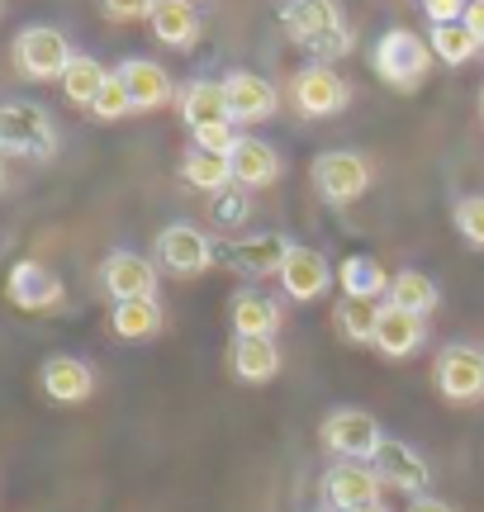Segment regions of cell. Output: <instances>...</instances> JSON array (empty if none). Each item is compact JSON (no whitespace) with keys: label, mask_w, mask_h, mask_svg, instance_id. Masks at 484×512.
<instances>
[{"label":"cell","mask_w":484,"mask_h":512,"mask_svg":"<svg viewBox=\"0 0 484 512\" xmlns=\"http://www.w3.org/2000/svg\"><path fill=\"white\" fill-rule=\"evenodd\" d=\"M110 67L100 62V57L91 53H76L72 62H67V72H62V95H67V105H76V110H91L95 95L105 91V81H110Z\"/></svg>","instance_id":"26"},{"label":"cell","mask_w":484,"mask_h":512,"mask_svg":"<svg viewBox=\"0 0 484 512\" xmlns=\"http://www.w3.org/2000/svg\"><path fill=\"white\" fill-rule=\"evenodd\" d=\"M318 512H328V508H318Z\"/></svg>","instance_id":"45"},{"label":"cell","mask_w":484,"mask_h":512,"mask_svg":"<svg viewBox=\"0 0 484 512\" xmlns=\"http://www.w3.org/2000/svg\"><path fill=\"white\" fill-rule=\"evenodd\" d=\"M470 5H484V0H470Z\"/></svg>","instance_id":"43"},{"label":"cell","mask_w":484,"mask_h":512,"mask_svg":"<svg viewBox=\"0 0 484 512\" xmlns=\"http://www.w3.org/2000/svg\"><path fill=\"white\" fill-rule=\"evenodd\" d=\"M176 110L186 119V128H209V124H233L228 119V95L224 81H186L181 95H176Z\"/></svg>","instance_id":"24"},{"label":"cell","mask_w":484,"mask_h":512,"mask_svg":"<svg viewBox=\"0 0 484 512\" xmlns=\"http://www.w3.org/2000/svg\"><path fill=\"white\" fill-rule=\"evenodd\" d=\"M157 261L167 266L171 275H205L214 261H219V247L209 238L205 228H195V223H167L162 233H157Z\"/></svg>","instance_id":"10"},{"label":"cell","mask_w":484,"mask_h":512,"mask_svg":"<svg viewBox=\"0 0 484 512\" xmlns=\"http://www.w3.org/2000/svg\"><path fill=\"white\" fill-rule=\"evenodd\" d=\"M423 10L432 24H456V19H466L470 0H423Z\"/></svg>","instance_id":"37"},{"label":"cell","mask_w":484,"mask_h":512,"mask_svg":"<svg viewBox=\"0 0 484 512\" xmlns=\"http://www.w3.org/2000/svg\"><path fill=\"white\" fill-rule=\"evenodd\" d=\"M385 304L413 313V318H428V313H437V304H442V290H437V280H432V275H423V271H399L390 280Z\"/></svg>","instance_id":"28"},{"label":"cell","mask_w":484,"mask_h":512,"mask_svg":"<svg viewBox=\"0 0 484 512\" xmlns=\"http://www.w3.org/2000/svg\"><path fill=\"white\" fill-rule=\"evenodd\" d=\"M423 342H428V323H423V318L394 309V304H380L371 347L380 351L385 361H404V356H413V351H423Z\"/></svg>","instance_id":"19"},{"label":"cell","mask_w":484,"mask_h":512,"mask_svg":"<svg viewBox=\"0 0 484 512\" xmlns=\"http://www.w3.org/2000/svg\"><path fill=\"white\" fill-rule=\"evenodd\" d=\"M480 114H484V91H480Z\"/></svg>","instance_id":"42"},{"label":"cell","mask_w":484,"mask_h":512,"mask_svg":"<svg viewBox=\"0 0 484 512\" xmlns=\"http://www.w3.org/2000/svg\"><path fill=\"white\" fill-rule=\"evenodd\" d=\"M72 43L53 24H24L10 43V62L24 81H62L67 62H72Z\"/></svg>","instance_id":"4"},{"label":"cell","mask_w":484,"mask_h":512,"mask_svg":"<svg viewBox=\"0 0 484 512\" xmlns=\"http://www.w3.org/2000/svg\"><path fill=\"white\" fill-rule=\"evenodd\" d=\"M276 280H280V290L290 294L295 304H314V299H323V294L333 290L337 271H333V261L318 252V247H299V242H295Z\"/></svg>","instance_id":"13"},{"label":"cell","mask_w":484,"mask_h":512,"mask_svg":"<svg viewBox=\"0 0 484 512\" xmlns=\"http://www.w3.org/2000/svg\"><path fill=\"white\" fill-rule=\"evenodd\" d=\"M95 5L110 24H133V19H148L157 0H95Z\"/></svg>","instance_id":"36"},{"label":"cell","mask_w":484,"mask_h":512,"mask_svg":"<svg viewBox=\"0 0 484 512\" xmlns=\"http://www.w3.org/2000/svg\"><path fill=\"white\" fill-rule=\"evenodd\" d=\"M190 143L200 147V152H219V157H228L233 143H238V133H233V124H209V128H195Z\"/></svg>","instance_id":"35"},{"label":"cell","mask_w":484,"mask_h":512,"mask_svg":"<svg viewBox=\"0 0 484 512\" xmlns=\"http://www.w3.org/2000/svg\"><path fill=\"white\" fill-rule=\"evenodd\" d=\"M114 76L124 81V91H129L133 110H162V105H171L176 100V81H171V72L162 67V62H148V57H124L119 67H114Z\"/></svg>","instance_id":"16"},{"label":"cell","mask_w":484,"mask_h":512,"mask_svg":"<svg viewBox=\"0 0 484 512\" xmlns=\"http://www.w3.org/2000/svg\"><path fill=\"white\" fill-rule=\"evenodd\" d=\"M124 114H133V100H129V91H124V81H119V76H110V81H105V91L95 95L91 119L114 124V119H124Z\"/></svg>","instance_id":"34"},{"label":"cell","mask_w":484,"mask_h":512,"mask_svg":"<svg viewBox=\"0 0 484 512\" xmlns=\"http://www.w3.org/2000/svg\"><path fill=\"white\" fill-rule=\"evenodd\" d=\"M280 366H285V356H280L276 337H233V347H228V370L242 384H271Z\"/></svg>","instance_id":"20"},{"label":"cell","mask_w":484,"mask_h":512,"mask_svg":"<svg viewBox=\"0 0 484 512\" xmlns=\"http://www.w3.org/2000/svg\"><path fill=\"white\" fill-rule=\"evenodd\" d=\"M290 105H295L304 119H333L352 105V81L337 76V67H323V62H309L290 76Z\"/></svg>","instance_id":"7"},{"label":"cell","mask_w":484,"mask_h":512,"mask_svg":"<svg viewBox=\"0 0 484 512\" xmlns=\"http://www.w3.org/2000/svg\"><path fill=\"white\" fill-rule=\"evenodd\" d=\"M228 166H233V185L242 190H266V185L280 181V152L271 143H261L252 133H238V143L228 152Z\"/></svg>","instance_id":"18"},{"label":"cell","mask_w":484,"mask_h":512,"mask_svg":"<svg viewBox=\"0 0 484 512\" xmlns=\"http://www.w3.org/2000/svg\"><path fill=\"white\" fill-rule=\"evenodd\" d=\"M209 219L224 223V228H242V223L252 219V195L242 185H228L219 195H209Z\"/></svg>","instance_id":"32"},{"label":"cell","mask_w":484,"mask_h":512,"mask_svg":"<svg viewBox=\"0 0 484 512\" xmlns=\"http://www.w3.org/2000/svg\"><path fill=\"white\" fill-rule=\"evenodd\" d=\"M432 384L447 403H480L484 399V347L451 342L432 361Z\"/></svg>","instance_id":"8"},{"label":"cell","mask_w":484,"mask_h":512,"mask_svg":"<svg viewBox=\"0 0 484 512\" xmlns=\"http://www.w3.org/2000/svg\"><path fill=\"white\" fill-rule=\"evenodd\" d=\"M280 29L290 34V43H299L323 67H333L337 57H347L356 43L337 0H285L280 5Z\"/></svg>","instance_id":"1"},{"label":"cell","mask_w":484,"mask_h":512,"mask_svg":"<svg viewBox=\"0 0 484 512\" xmlns=\"http://www.w3.org/2000/svg\"><path fill=\"white\" fill-rule=\"evenodd\" d=\"M394 275L366 252H352L342 266H337V285H342V299H371V304H385Z\"/></svg>","instance_id":"25"},{"label":"cell","mask_w":484,"mask_h":512,"mask_svg":"<svg viewBox=\"0 0 484 512\" xmlns=\"http://www.w3.org/2000/svg\"><path fill=\"white\" fill-rule=\"evenodd\" d=\"M224 95H228V119L233 124H261V119H271L280 110L276 81H266L257 72H228Z\"/></svg>","instance_id":"17"},{"label":"cell","mask_w":484,"mask_h":512,"mask_svg":"<svg viewBox=\"0 0 484 512\" xmlns=\"http://www.w3.org/2000/svg\"><path fill=\"white\" fill-rule=\"evenodd\" d=\"M190 5H195V0H190Z\"/></svg>","instance_id":"46"},{"label":"cell","mask_w":484,"mask_h":512,"mask_svg":"<svg viewBox=\"0 0 484 512\" xmlns=\"http://www.w3.org/2000/svg\"><path fill=\"white\" fill-rule=\"evenodd\" d=\"M148 29L162 48H176V53H190L200 43V15L190 0H157L148 15Z\"/></svg>","instance_id":"22"},{"label":"cell","mask_w":484,"mask_h":512,"mask_svg":"<svg viewBox=\"0 0 484 512\" xmlns=\"http://www.w3.org/2000/svg\"><path fill=\"white\" fill-rule=\"evenodd\" d=\"M432 62H437V57H432L428 38L413 34V29H385V34L375 38V48H371L375 76H380L390 91H399V95L418 91V86L428 81Z\"/></svg>","instance_id":"2"},{"label":"cell","mask_w":484,"mask_h":512,"mask_svg":"<svg viewBox=\"0 0 484 512\" xmlns=\"http://www.w3.org/2000/svg\"><path fill=\"white\" fill-rule=\"evenodd\" d=\"M0 10H5V0H0Z\"/></svg>","instance_id":"44"},{"label":"cell","mask_w":484,"mask_h":512,"mask_svg":"<svg viewBox=\"0 0 484 512\" xmlns=\"http://www.w3.org/2000/svg\"><path fill=\"white\" fill-rule=\"evenodd\" d=\"M110 332L119 342H148L162 332V304L157 299H124L110 309Z\"/></svg>","instance_id":"27"},{"label":"cell","mask_w":484,"mask_h":512,"mask_svg":"<svg viewBox=\"0 0 484 512\" xmlns=\"http://www.w3.org/2000/svg\"><path fill=\"white\" fill-rule=\"evenodd\" d=\"M318 437H323V446H328L337 460L371 465L375 451L385 446V427H380L375 413H366V408H333V413L323 418V427H318Z\"/></svg>","instance_id":"5"},{"label":"cell","mask_w":484,"mask_h":512,"mask_svg":"<svg viewBox=\"0 0 484 512\" xmlns=\"http://www.w3.org/2000/svg\"><path fill=\"white\" fill-rule=\"evenodd\" d=\"M228 323H233V337H276L280 323H285V313L271 294L261 290H238L233 294V304H228Z\"/></svg>","instance_id":"23"},{"label":"cell","mask_w":484,"mask_h":512,"mask_svg":"<svg viewBox=\"0 0 484 512\" xmlns=\"http://www.w3.org/2000/svg\"><path fill=\"white\" fill-rule=\"evenodd\" d=\"M181 181H186L190 190H200V195H219V190L233 185V166H228V157H219V152L190 147L186 162H181Z\"/></svg>","instance_id":"29"},{"label":"cell","mask_w":484,"mask_h":512,"mask_svg":"<svg viewBox=\"0 0 484 512\" xmlns=\"http://www.w3.org/2000/svg\"><path fill=\"white\" fill-rule=\"evenodd\" d=\"M314 190L323 195L328 204H356L366 190H371V162L352 152V147H328V152H318L314 157Z\"/></svg>","instance_id":"6"},{"label":"cell","mask_w":484,"mask_h":512,"mask_svg":"<svg viewBox=\"0 0 484 512\" xmlns=\"http://www.w3.org/2000/svg\"><path fill=\"white\" fill-rule=\"evenodd\" d=\"M380 475H375L371 465H361V460H337L333 470L323 475L318 484V498H323V508L328 512H356V508H371L380 503Z\"/></svg>","instance_id":"11"},{"label":"cell","mask_w":484,"mask_h":512,"mask_svg":"<svg viewBox=\"0 0 484 512\" xmlns=\"http://www.w3.org/2000/svg\"><path fill=\"white\" fill-rule=\"evenodd\" d=\"M295 242L280 238V233H247V238H233L224 247V261L247 280H266V275H280L285 256H290Z\"/></svg>","instance_id":"15"},{"label":"cell","mask_w":484,"mask_h":512,"mask_svg":"<svg viewBox=\"0 0 484 512\" xmlns=\"http://www.w3.org/2000/svg\"><path fill=\"white\" fill-rule=\"evenodd\" d=\"M428 48H432V57H437V62H447V67H466L470 57L484 53V43L470 34L461 19H456V24H432Z\"/></svg>","instance_id":"30"},{"label":"cell","mask_w":484,"mask_h":512,"mask_svg":"<svg viewBox=\"0 0 484 512\" xmlns=\"http://www.w3.org/2000/svg\"><path fill=\"white\" fill-rule=\"evenodd\" d=\"M409 512H451V503H442V498H428V494H423V498H413V503H409Z\"/></svg>","instance_id":"39"},{"label":"cell","mask_w":484,"mask_h":512,"mask_svg":"<svg viewBox=\"0 0 484 512\" xmlns=\"http://www.w3.org/2000/svg\"><path fill=\"white\" fill-rule=\"evenodd\" d=\"M375 318H380V304H371V299H337V309H333L337 332H342V342H352V347L375 342Z\"/></svg>","instance_id":"31"},{"label":"cell","mask_w":484,"mask_h":512,"mask_svg":"<svg viewBox=\"0 0 484 512\" xmlns=\"http://www.w3.org/2000/svg\"><path fill=\"white\" fill-rule=\"evenodd\" d=\"M451 223H456V233H461L470 247L484 252V195H461L456 209H451Z\"/></svg>","instance_id":"33"},{"label":"cell","mask_w":484,"mask_h":512,"mask_svg":"<svg viewBox=\"0 0 484 512\" xmlns=\"http://www.w3.org/2000/svg\"><path fill=\"white\" fill-rule=\"evenodd\" d=\"M0 157H24V162L57 157L53 114L34 100H5L0 105Z\"/></svg>","instance_id":"3"},{"label":"cell","mask_w":484,"mask_h":512,"mask_svg":"<svg viewBox=\"0 0 484 512\" xmlns=\"http://www.w3.org/2000/svg\"><path fill=\"white\" fill-rule=\"evenodd\" d=\"M5 299L24 313H57L67 304V285H62L57 271H48L43 261L24 256V261H15L10 275H5Z\"/></svg>","instance_id":"9"},{"label":"cell","mask_w":484,"mask_h":512,"mask_svg":"<svg viewBox=\"0 0 484 512\" xmlns=\"http://www.w3.org/2000/svg\"><path fill=\"white\" fill-rule=\"evenodd\" d=\"M356 512H385V503H371V508H356Z\"/></svg>","instance_id":"40"},{"label":"cell","mask_w":484,"mask_h":512,"mask_svg":"<svg viewBox=\"0 0 484 512\" xmlns=\"http://www.w3.org/2000/svg\"><path fill=\"white\" fill-rule=\"evenodd\" d=\"M100 290L110 294L114 304H124V299H157V261L119 247V252H110L100 261Z\"/></svg>","instance_id":"12"},{"label":"cell","mask_w":484,"mask_h":512,"mask_svg":"<svg viewBox=\"0 0 484 512\" xmlns=\"http://www.w3.org/2000/svg\"><path fill=\"white\" fill-rule=\"evenodd\" d=\"M371 470L380 475V484H390V489H399V494H409V498H423L432 489V465L413 451L409 441L385 437V446L371 460Z\"/></svg>","instance_id":"14"},{"label":"cell","mask_w":484,"mask_h":512,"mask_svg":"<svg viewBox=\"0 0 484 512\" xmlns=\"http://www.w3.org/2000/svg\"><path fill=\"white\" fill-rule=\"evenodd\" d=\"M38 384L53 403H86L95 394V370L81 356H48L38 370Z\"/></svg>","instance_id":"21"},{"label":"cell","mask_w":484,"mask_h":512,"mask_svg":"<svg viewBox=\"0 0 484 512\" xmlns=\"http://www.w3.org/2000/svg\"><path fill=\"white\" fill-rule=\"evenodd\" d=\"M461 24H466L470 34H475V38H480V43H484V5H470V10H466V19H461Z\"/></svg>","instance_id":"38"},{"label":"cell","mask_w":484,"mask_h":512,"mask_svg":"<svg viewBox=\"0 0 484 512\" xmlns=\"http://www.w3.org/2000/svg\"><path fill=\"white\" fill-rule=\"evenodd\" d=\"M0 190H5V162H0Z\"/></svg>","instance_id":"41"}]
</instances>
